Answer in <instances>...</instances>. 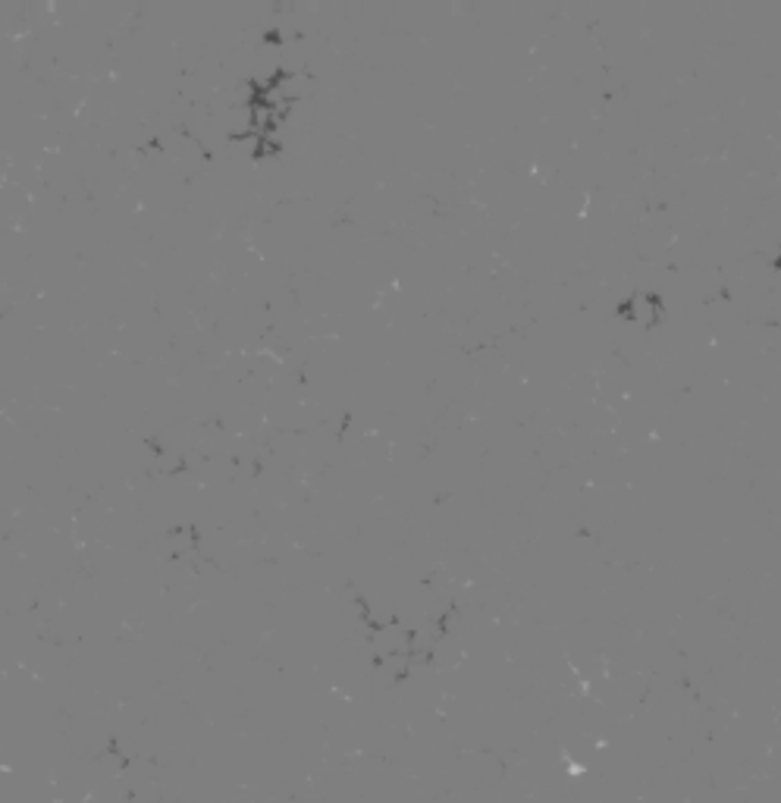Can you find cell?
Returning a JSON list of instances; mask_svg holds the SVG:
<instances>
[{
  "label": "cell",
  "mask_w": 781,
  "mask_h": 803,
  "mask_svg": "<svg viewBox=\"0 0 781 803\" xmlns=\"http://www.w3.org/2000/svg\"><path fill=\"white\" fill-rule=\"evenodd\" d=\"M622 314L634 326H656L663 317V302L656 295H634L622 304Z\"/></svg>",
  "instance_id": "cell-1"
}]
</instances>
